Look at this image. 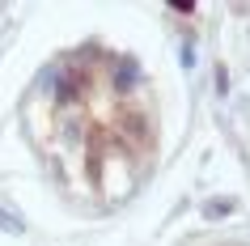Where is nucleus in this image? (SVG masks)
<instances>
[{
	"mask_svg": "<svg viewBox=\"0 0 250 246\" xmlns=\"http://www.w3.org/2000/svg\"><path fill=\"white\" fill-rule=\"evenodd\" d=\"M47 93L34 140L55 179L81 200L119 204L153 157V123L136 72L106 51H81L47 81Z\"/></svg>",
	"mask_w": 250,
	"mask_h": 246,
	"instance_id": "1",
	"label": "nucleus"
}]
</instances>
